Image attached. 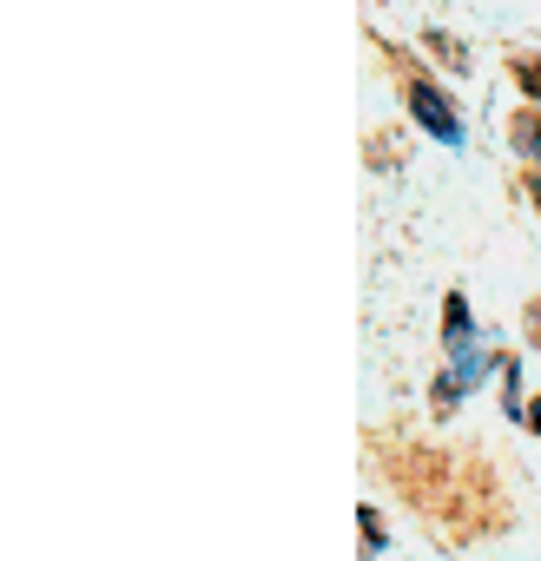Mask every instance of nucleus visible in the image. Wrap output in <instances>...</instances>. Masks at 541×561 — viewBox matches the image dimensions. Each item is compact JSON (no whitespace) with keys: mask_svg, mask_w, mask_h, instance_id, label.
Wrapping results in <instances>:
<instances>
[{"mask_svg":"<svg viewBox=\"0 0 541 561\" xmlns=\"http://www.w3.org/2000/svg\"><path fill=\"white\" fill-rule=\"evenodd\" d=\"M449 351V364H442V377H436V390H429V403H436V416H449L475 383H488L508 357L495 351V344H482V337H462V344H442Z\"/></svg>","mask_w":541,"mask_h":561,"instance_id":"nucleus-1","label":"nucleus"},{"mask_svg":"<svg viewBox=\"0 0 541 561\" xmlns=\"http://www.w3.org/2000/svg\"><path fill=\"white\" fill-rule=\"evenodd\" d=\"M403 100H410V113H416V126L423 133H436V146H462V113L449 106V93L436 87V80H403Z\"/></svg>","mask_w":541,"mask_h":561,"instance_id":"nucleus-2","label":"nucleus"},{"mask_svg":"<svg viewBox=\"0 0 541 561\" xmlns=\"http://www.w3.org/2000/svg\"><path fill=\"white\" fill-rule=\"evenodd\" d=\"M502 410H508V416H528V403H521V364H515V357L502 364Z\"/></svg>","mask_w":541,"mask_h":561,"instance_id":"nucleus-3","label":"nucleus"},{"mask_svg":"<svg viewBox=\"0 0 541 561\" xmlns=\"http://www.w3.org/2000/svg\"><path fill=\"white\" fill-rule=\"evenodd\" d=\"M515 146H521L528 159H541V113H521V119H515Z\"/></svg>","mask_w":541,"mask_h":561,"instance_id":"nucleus-4","label":"nucleus"},{"mask_svg":"<svg viewBox=\"0 0 541 561\" xmlns=\"http://www.w3.org/2000/svg\"><path fill=\"white\" fill-rule=\"evenodd\" d=\"M515 80H521V93L528 100H541V60L528 54V60H515Z\"/></svg>","mask_w":541,"mask_h":561,"instance_id":"nucleus-5","label":"nucleus"},{"mask_svg":"<svg viewBox=\"0 0 541 561\" xmlns=\"http://www.w3.org/2000/svg\"><path fill=\"white\" fill-rule=\"evenodd\" d=\"M364 515V554H377V541H383V528H377V508H357Z\"/></svg>","mask_w":541,"mask_h":561,"instance_id":"nucleus-6","label":"nucleus"},{"mask_svg":"<svg viewBox=\"0 0 541 561\" xmlns=\"http://www.w3.org/2000/svg\"><path fill=\"white\" fill-rule=\"evenodd\" d=\"M528 331H534V344H541V298H534V311H528Z\"/></svg>","mask_w":541,"mask_h":561,"instance_id":"nucleus-7","label":"nucleus"},{"mask_svg":"<svg viewBox=\"0 0 541 561\" xmlns=\"http://www.w3.org/2000/svg\"><path fill=\"white\" fill-rule=\"evenodd\" d=\"M521 423H534V430H541V397H534V403H528V416H521Z\"/></svg>","mask_w":541,"mask_h":561,"instance_id":"nucleus-8","label":"nucleus"},{"mask_svg":"<svg viewBox=\"0 0 541 561\" xmlns=\"http://www.w3.org/2000/svg\"><path fill=\"white\" fill-rule=\"evenodd\" d=\"M528 192H534V211H541V179H528Z\"/></svg>","mask_w":541,"mask_h":561,"instance_id":"nucleus-9","label":"nucleus"}]
</instances>
